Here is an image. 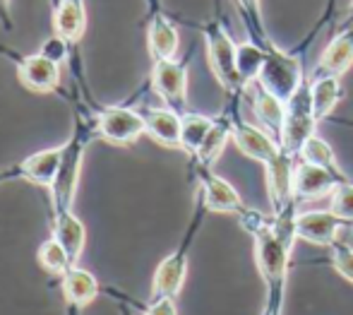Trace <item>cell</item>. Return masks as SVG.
<instances>
[{"label": "cell", "instance_id": "obj_1", "mask_svg": "<svg viewBox=\"0 0 353 315\" xmlns=\"http://www.w3.org/2000/svg\"><path fill=\"white\" fill-rule=\"evenodd\" d=\"M202 37H205L207 58L216 82L231 99H243L245 84L238 73V44L231 39L221 17H212L210 22L202 24Z\"/></svg>", "mask_w": 353, "mask_h": 315}, {"label": "cell", "instance_id": "obj_2", "mask_svg": "<svg viewBox=\"0 0 353 315\" xmlns=\"http://www.w3.org/2000/svg\"><path fill=\"white\" fill-rule=\"evenodd\" d=\"M317 116L312 108V89H310V75L305 82L298 87V92L286 102V121H283L281 130V147L291 157H301V149L312 135L317 133Z\"/></svg>", "mask_w": 353, "mask_h": 315}, {"label": "cell", "instance_id": "obj_3", "mask_svg": "<svg viewBox=\"0 0 353 315\" xmlns=\"http://www.w3.org/2000/svg\"><path fill=\"white\" fill-rule=\"evenodd\" d=\"M305 70H303V58L301 53H286L281 51L276 44L267 46L265 65L260 70L257 82L267 89L270 94L279 97L283 104L298 92L303 82H305Z\"/></svg>", "mask_w": 353, "mask_h": 315}, {"label": "cell", "instance_id": "obj_4", "mask_svg": "<svg viewBox=\"0 0 353 315\" xmlns=\"http://www.w3.org/2000/svg\"><path fill=\"white\" fill-rule=\"evenodd\" d=\"M197 202H200V198H197ZM205 212H207L205 204L200 202V212L192 219L183 243L159 262L157 272H154V279H152V301H157V298H176L178 294H181L183 284H185V277H188V265H190L192 238H195L197 229H200L202 214Z\"/></svg>", "mask_w": 353, "mask_h": 315}, {"label": "cell", "instance_id": "obj_5", "mask_svg": "<svg viewBox=\"0 0 353 315\" xmlns=\"http://www.w3.org/2000/svg\"><path fill=\"white\" fill-rule=\"evenodd\" d=\"M89 130L79 126L77 133L63 144V164L58 171L56 181L51 186V204H53V217L63 212H72L74 193H77L79 173H82V159L84 149L89 142Z\"/></svg>", "mask_w": 353, "mask_h": 315}, {"label": "cell", "instance_id": "obj_6", "mask_svg": "<svg viewBox=\"0 0 353 315\" xmlns=\"http://www.w3.org/2000/svg\"><path fill=\"white\" fill-rule=\"evenodd\" d=\"M94 130L113 144H132L147 133L144 113L128 106H108L97 116Z\"/></svg>", "mask_w": 353, "mask_h": 315}, {"label": "cell", "instance_id": "obj_7", "mask_svg": "<svg viewBox=\"0 0 353 315\" xmlns=\"http://www.w3.org/2000/svg\"><path fill=\"white\" fill-rule=\"evenodd\" d=\"M152 89L168 108L188 113V68L181 61H159L152 65Z\"/></svg>", "mask_w": 353, "mask_h": 315}, {"label": "cell", "instance_id": "obj_8", "mask_svg": "<svg viewBox=\"0 0 353 315\" xmlns=\"http://www.w3.org/2000/svg\"><path fill=\"white\" fill-rule=\"evenodd\" d=\"M197 186H200V202L205 204L207 212H221V214H243L245 212V202H243L241 193L219 173L212 169L195 166Z\"/></svg>", "mask_w": 353, "mask_h": 315}, {"label": "cell", "instance_id": "obj_9", "mask_svg": "<svg viewBox=\"0 0 353 315\" xmlns=\"http://www.w3.org/2000/svg\"><path fill=\"white\" fill-rule=\"evenodd\" d=\"M344 227L346 222L336 217L332 209H310V212L296 214V238L312 246L330 248Z\"/></svg>", "mask_w": 353, "mask_h": 315}, {"label": "cell", "instance_id": "obj_10", "mask_svg": "<svg viewBox=\"0 0 353 315\" xmlns=\"http://www.w3.org/2000/svg\"><path fill=\"white\" fill-rule=\"evenodd\" d=\"M346 181H349V178H341V176H336V173L327 171V169L298 159L296 171H293V195H296L298 202H301V200L330 198L336 190V186Z\"/></svg>", "mask_w": 353, "mask_h": 315}, {"label": "cell", "instance_id": "obj_11", "mask_svg": "<svg viewBox=\"0 0 353 315\" xmlns=\"http://www.w3.org/2000/svg\"><path fill=\"white\" fill-rule=\"evenodd\" d=\"M243 97L250 99V106H252V113H255L257 126H262L267 133L274 135V137L279 140L281 130H283V121H286V104H283L279 97L267 92L260 82L248 84Z\"/></svg>", "mask_w": 353, "mask_h": 315}, {"label": "cell", "instance_id": "obj_12", "mask_svg": "<svg viewBox=\"0 0 353 315\" xmlns=\"http://www.w3.org/2000/svg\"><path fill=\"white\" fill-rule=\"evenodd\" d=\"M17 77L29 92L46 94L61 84V65L43 58L41 53H34L17 61Z\"/></svg>", "mask_w": 353, "mask_h": 315}, {"label": "cell", "instance_id": "obj_13", "mask_svg": "<svg viewBox=\"0 0 353 315\" xmlns=\"http://www.w3.org/2000/svg\"><path fill=\"white\" fill-rule=\"evenodd\" d=\"M147 48L154 63L159 61H176L178 48H181V34L178 27L161 12L154 10L147 27Z\"/></svg>", "mask_w": 353, "mask_h": 315}, {"label": "cell", "instance_id": "obj_14", "mask_svg": "<svg viewBox=\"0 0 353 315\" xmlns=\"http://www.w3.org/2000/svg\"><path fill=\"white\" fill-rule=\"evenodd\" d=\"M353 65V27L334 29V37L325 46L320 61L315 65L312 75H334L344 77Z\"/></svg>", "mask_w": 353, "mask_h": 315}, {"label": "cell", "instance_id": "obj_15", "mask_svg": "<svg viewBox=\"0 0 353 315\" xmlns=\"http://www.w3.org/2000/svg\"><path fill=\"white\" fill-rule=\"evenodd\" d=\"M61 164H63V144L61 147L34 152L32 157H27L17 166V176L27 178V181L37 183V186L51 188L58 176V171H61Z\"/></svg>", "mask_w": 353, "mask_h": 315}, {"label": "cell", "instance_id": "obj_16", "mask_svg": "<svg viewBox=\"0 0 353 315\" xmlns=\"http://www.w3.org/2000/svg\"><path fill=\"white\" fill-rule=\"evenodd\" d=\"M53 32L65 39V41H70L72 46L82 41L84 32H87L84 0H61L53 8Z\"/></svg>", "mask_w": 353, "mask_h": 315}, {"label": "cell", "instance_id": "obj_17", "mask_svg": "<svg viewBox=\"0 0 353 315\" xmlns=\"http://www.w3.org/2000/svg\"><path fill=\"white\" fill-rule=\"evenodd\" d=\"M144 121H147V135L157 140L163 147H178L181 149V126L183 116L168 106L147 108L144 111Z\"/></svg>", "mask_w": 353, "mask_h": 315}, {"label": "cell", "instance_id": "obj_18", "mask_svg": "<svg viewBox=\"0 0 353 315\" xmlns=\"http://www.w3.org/2000/svg\"><path fill=\"white\" fill-rule=\"evenodd\" d=\"M310 89H312V108H315L317 121H325L336 111V106L344 99V87L341 77L334 75H310Z\"/></svg>", "mask_w": 353, "mask_h": 315}, {"label": "cell", "instance_id": "obj_19", "mask_svg": "<svg viewBox=\"0 0 353 315\" xmlns=\"http://www.w3.org/2000/svg\"><path fill=\"white\" fill-rule=\"evenodd\" d=\"M53 238L61 241V246L70 255L72 265H77V260L84 253V246H87V229L79 222L77 214L74 212L56 214L53 217Z\"/></svg>", "mask_w": 353, "mask_h": 315}, {"label": "cell", "instance_id": "obj_20", "mask_svg": "<svg viewBox=\"0 0 353 315\" xmlns=\"http://www.w3.org/2000/svg\"><path fill=\"white\" fill-rule=\"evenodd\" d=\"M228 142H233V116H231V111H226L223 116L216 118L212 133L207 135L205 144H202L200 152L192 157L195 159V166L212 169L214 164L219 162V157L223 154V149H226Z\"/></svg>", "mask_w": 353, "mask_h": 315}, {"label": "cell", "instance_id": "obj_21", "mask_svg": "<svg viewBox=\"0 0 353 315\" xmlns=\"http://www.w3.org/2000/svg\"><path fill=\"white\" fill-rule=\"evenodd\" d=\"M63 296L70 306H87L99 296V282L92 272L82 267H70L63 274Z\"/></svg>", "mask_w": 353, "mask_h": 315}, {"label": "cell", "instance_id": "obj_22", "mask_svg": "<svg viewBox=\"0 0 353 315\" xmlns=\"http://www.w3.org/2000/svg\"><path fill=\"white\" fill-rule=\"evenodd\" d=\"M216 118H210L205 113H183V126H181V149L188 152L190 157H195L200 152V147L205 144L207 135L212 133Z\"/></svg>", "mask_w": 353, "mask_h": 315}, {"label": "cell", "instance_id": "obj_23", "mask_svg": "<svg viewBox=\"0 0 353 315\" xmlns=\"http://www.w3.org/2000/svg\"><path fill=\"white\" fill-rule=\"evenodd\" d=\"M298 159H301V162H307V164H315V166L327 169V171L336 173V176H341V178H349L344 169H341V164H339V159H336L332 144L327 142L325 137H320L317 133L312 135L305 144H303L301 157H298Z\"/></svg>", "mask_w": 353, "mask_h": 315}, {"label": "cell", "instance_id": "obj_24", "mask_svg": "<svg viewBox=\"0 0 353 315\" xmlns=\"http://www.w3.org/2000/svg\"><path fill=\"white\" fill-rule=\"evenodd\" d=\"M265 56H267V46H260L255 41H243L238 44V73H241L243 84L257 82L260 77V70L265 65Z\"/></svg>", "mask_w": 353, "mask_h": 315}, {"label": "cell", "instance_id": "obj_25", "mask_svg": "<svg viewBox=\"0 0 353 315\" xmlns=\"http://www.w3.org/2000/svg\"><path fill=\"white\" fill-rule=\"evenodd\" d=\"M238 10H241V17L245 22L248 32H250V41L260 44V46H270L274 44L270 39L265 24V12H262V0H236Z\"/></svg>", "mask_w": 353, "mask_h": 315}, {"label": "cell", "instance_id": "obj_26", "mask_svg": "<svg viewBox=\"0 0 353 315\" xmlns=\"http://www.w3.org/2000/svg\"><path fill=\"white\" fill-rule=\"evenodd\" d=\"M37 258H39V265H41L48 274H58V277H63L68 269L74 267L68 251L61 246V241H58V238H53V236L39 246Z\"/></svg>", "mask_w": 353, "mask_h": 315}, {"label": "cell", "instance_id": "obj_27", "mask_svg": "<svg viewBox=\"0 0 353 315\" xmlns=\"http://www.w3.org/2000/svg\"><path fill=\"white\" fill-rule=\"evenodd\" d=\"M330 209L346 224H353V183H339L334 193L330 195Z\"/></svg>", "mask_w": 353, "mask_h": 315}, {"label": "cell", "instance_id": "obj_28", "mask_svg": "<svg viewBox=\"0 0 353 315\" xmlns=\"http://www.w3.org/2000/svg\"><path fill=\"white\" fill-rule=\"evenodd\" d=\"M330 255H332V265H334L336 272H339L346 282L353 284V246L341 241V238H336L330 246Z\"/></svg>", "mask_w": 353, "mask_h": 315}, {"label": "cell", "instance_id": "obj_29", "mask_svg": "<svg viewBox=\"0 0 353 315\" xmlns=\"http://www.w3.org/2000/svg\"><path fill=\"white\" fill-rule=\"evenodd\" d=\"M70 41H65L63 37H58V34H53V37H48L46 41L41 44V48H39V53H41L43 58H48V61H53L56 65H63L70 61Z\"/></svg>", "mask_w": 353, "mask_h": 315}, {"label": "cell", "instance_id": "obj_30", "mask_svg": "<svg viewBox=\"0 0 353 315\" xmlns=\"http://www.w3.org/2000/svg\"><path fill=\"white\" fill-rule=\"evenodd\" d=\"M144 315H178L176 298H157V301L149 303Z\"/></svg>", "mask_w": 353, "mask_h": 315}, {"label": "cell", "instance_id": "obj_31", "mask_svg": "<svg viewBox=\"0 0 353 315\" xmlns=\"http://www.w3.org/2000/svg\"><path fill=\"white\" fill-rule=\"evenodd\" d=\"M0 27L5 32L14 29V15H12V0H0Z\"/></svg>", "mask_w": 353, "mask_h": 315}, {"label": "cell", "instance_id": "obj_32", "mask_svg": "<svg viewBox=\"0 0 353 315\" xmlns=\"http://www.w3.org/2000/svg\"><path fill=\"white\" fill-rule=\"evenodd\" d=\"M344 27H353V0H351V5H349V10L344 12V17L336 22V29H344Z\"/></svg>", "mask_w": 353, "mask_h": 315}, {"label": "cell", "instance_id": "obj_33", "mask_svg": "<svg viewBox=\"0 0 353 315\" xmlns=\"http://www.w3.org/2000/svg\"><path fill=\"white\" fill-rule=\"evenodd\" d=\"M48 3H51V8H56V5L61 3V0H48Z\"/></svg>", "mask_w": 353, "mask_h": 315}]
</instances>
